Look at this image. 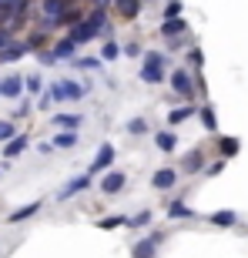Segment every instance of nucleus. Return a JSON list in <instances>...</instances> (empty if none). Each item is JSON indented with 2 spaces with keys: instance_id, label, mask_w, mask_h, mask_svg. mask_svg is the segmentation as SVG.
I'll list each match as a JSON object with an SVG mask.
<instances>
[{
  "instance_id": "obj_4",
  "label": "nucleus",
  "mask_w": 248,
  "mask_h": 258,
  "mask_svg": "<svg viewBox=\"0 0 248 258\" xmlns=\"http://www.w3.org/2000/svg\"><path fill=\"white\" fill-rule=\"evenodd\" d=\"M91 188V174H77V178H71V181L64 184L57 191V201H67V198H74L77 191H87Z\"/></svg>"
},
{
  "instance_id": "obj_30",
  "label": "nucleus",
  "mask_w": 248,
  "mask_h": 258,
  "mask_svg": "<svg viewBox=\"0 0 248 258\" xmlns=\"http://www.w3.org/2000/svg\"><path fill=\"white\" fill-rule=\"evenodd\" d=\"M97 64H101V60H94V57H81V60H77L81 71H97Z\"/></svg>"
},
{
  "instance_id": "obj_17",
  "label": "nucleus",
  "mask_w": 248,
  "mask_h": 258,
  "mask_svg": "<svg viewBox=\"0 0 248 258\" xmlns=\"http://www.w3.org/2000/svg\"><path fill=\"white\" fill-rule=\"evenodd\" d=\"M64 10H67V0H44V17L54 20V24H57V17Z\"/></svg>"
},
{
  "instance_id": "obj_33",
  "label": "nucleus",
  "mask_w": 248,
  "mask_h": 258,
  "mask_svg": "<svg viewBox=\"0 0 248 258\" xmlns=\"http://www.w3.org/2000/svg\"><path fill=\"white\" fill-rule=\"evenodd\" d=\"M121 225H124V218H117V215H114V218H104V221H101V228H121Z\"/></svg>"
},
{
  "instance_id": "obj_8",
  "label": "nucleus",
  "mask_w": 248,
  "mask_h": 258,
  "mask_svg": "<svg viewBox=\"0 0 248 258\" xmlns=\"http://www.w3.org/2000/svg\"><path fill=\"white\" fill-rule=\"evenodd\" d=\"M24 54H30L27 40H24V44H17V40H14V44H7V47L0 50V64H14V60H20Z\"/></svg>"
},
{
  "instance_id": "obj_32",
  "label": "nucleus",
  "mask_w": 248,
  "mask_h": 258,
  "mask_svg": "<svg viewBox=\"0 0 248 258\" xmlns=\"http://www.w3.org/2000/svg\"><path fill=\"white\" fill-rule=\"evenodd\" d=\"M24 87H27L30 94H37V91H40V77H27V81H24Z\"/></svg>"
},
{
  "instance_id": "obj_16",
  "label": "nucleus",
  "mask_w": 248,
  "mask_h": 258,
  "mask_svg": "<svg viewBox=\"0 0 248 258\" xmlns=\"http://www.w3.org/2000/svg\"><path fill=\"white\" fill-rule=\"evenodd\" d=\"M184 27H188V24H184L181 17H164V20H161V34H164V37H174V34H184Z\"/></svg>"
},
{
  "instance_id": "obj_25",
  "label": "nucleus",
  "mask_w": 248,
  "mask_h": 258,
  "mask_svg": "<svg viewBox=\"0 0 248 258\" xmlns=\"http://www.w3.org/2000/svg\"><path fill=\"white\" fill-rule=\"evenodd\" d=\"M14 134H17V127H14V121H0V144H4V141H10Z\"/></svg>"
},
{
  "instance_id": "obj_34",
  "label": "nucleus",
  "mask_w": 248,
  "mask_h": 258,
  "mask_svg": "<svg viewBox=\"0 0 248 258\" xmlns=\"http://www.w3.org/2000/svg\"><path fill=\"white\" fill-rule=\"evenodd\" d=\"M178 14H181V4H178V0H171V4H168V10H164V17H178Z\"/></svg>"
},
{
  "instance_id": "obj_29",
  "label": "nucleus",
  "mask_w": 248,
  "mask_h": 258,
  "mask_svg": "<svg viewBox=\"0 0 248 258\" xmlns=\"http://www.w3.org/2000/svg\"><path fill=\"white\" fill-rule=\"evenodd\" d=\"M7 44H14V30H10V27H0V50L7 47Z\"/></svg>"
},
{
  "instance_id": "obj_9",
  "label": "nucleus",
  "mask_w": 248,
  "mask_h": 258,
  "mask_svg": "<svg viewBox=\"0 0 248 258\" xmlns=\"http://www.w3.org/2000/svg\"><path fill=\"white\" fill-rule=\"evenodd\" d=\"M158 241H161L158 235H148V238H141L138 245H134L131 255H134V258H154V251H158Z\"/></svg>"
},
{
  "instance_id": "obj_11",
  "label": "nucleus",
  "mask_w": 248,
  "mask_h": 258,
  "mask_svg": "<svg viewBox=\"0 0 248 258\" xmlns=\"http://www.w3.org/2000/svg\"><path fill=\"white\" fill-rule=\"evenodd\" d=\"M111 4H114V10L124 20H134L138 14H141V0H111Z\"/></svg>"
},
{
  "instance_id": "obj_27",
  "label": "nucleus",
  "mask_w": 248,
  "mask_h": 258,
  "mask_svg": "<svg viewBox=\"0 0 248 258\" xmlns=\"http://www.w3.org/2000/svg\"><path fill=\"white\" fill-rule=\"evenodd\" d=\"M198 168H201V151H191L184 158V171H198Z\"/></svg>"
},
{
  "instance_id": "obj_1",
  "label": "nucleus",
  "mask_w": 248,
  "mask_h": 258,
  "mask_svg": "<svg viewBox=\"0 0 248 258\" xmlns=\"http://www.w3.org/2000/svg\"><path fill=\"white\" fill-rule=\"evenodd\" d=\"M141 81H144V84H161V81H164V54H158V50L144 54Z\"/></svg>"
},
{
  "instance_id": "obj_35",
  "label": "nucleus",
  "mask_w": 248,
  "mask_h": 258,
  "mask_svg": "<svg viewBox=\"0 0 248 258\" xmlns=\"http://www.w3.org/2000/svg\"><path fill=\"white\" fill-rule=\"evenodd\" d=\"M124 54H128V57H138V54H144V50H141V44H128Z\"/></svg>"
},
{
  "instance_id": "obj_23",
  "label": "nucleus",
  "mask_w": 248,
  "mask_h": 258,
  "mask_svg": "<svg viewBox=\"0 0 248 258\" xmlns=\"http://www.w3.org/2000/svg\"><path fill=\"white\" fill-rule=\"evenodd\" d=\"M201 124H205V131H218V117L211 107H201Z\"/></svg>"
},
{
  "instance_id": "obj_5",
  "label": "nucleus",
  "mask_w": 248,
  "mask_h": 258,
  "mask_svg": "<svg viewBox=\"0 0 248 258\" xmlns=\"http://www.w3.org/2000/svg\"><path fill=\"white\" fill-rule=\"evenodd\" d=\"M171 87H174V94H181V97H191V94H195V84H191V74L184 71V67H178V71H171Z\"/></svg>"
},
{
  "instance_id": "obj_22",
  "label": "nucleus",
  "mask_w": 248,
  "mask_h": 258,
  "mask_svg": "<svg viewBox=\"0 0 248 258\" xmlns=\"http://www.w3.org/2000/svg\"><path fill=\"white\" fill-rule=\"evenodd\" d=\"M168 215H171V218H195V211H191L188 205H184V201H171Z\"/></svg>"
},
{
  "instance_id": "obj_7",
  "label": "nucleus",
  "mask_w": 248,
  "mask_h": 258,
  "mask_svg": "<svg viewBox=\"0 0 248 258\" xmlns=\"http://www.w3.org/2000/svg\"><path fill=\"white\" fill-rule=\"evenodd\" d=\"M124 181H128V174H121V171H104L101 188H104V195H117L124 188Z\"/></svg>"
},
{
  "instance_id": "obj_13",
  "label": "nucleus",
  "mask_w": 248,
  "mask_h": 258,
  "mask_svg": "<svg viewBox=\"0 0 248 258\" xmlns=\"http://www.w3.org/2000/svg\"><path fill=\"white\" fill-rule=\"evenodd\" d=\"M81 124H84L81 114H54V127H60V131H77Z\"/></svg>"
},
{
  "instance_id": "obj_14",
  "label": "nucleus",
  "mask_w": 248,
  "mask_h": 258,
  "mask_svg": "<svg viewBox=\"0 0 248 258\" xmlns=\"http://www.w3.org/2000/svg\"><path fill=\"white\" fill-rule=\"evenodd\" d=\"M74 47H77L74 37H60L57 44H54V50H50V54H54V60H64V57H71V54H74Z\"/></svg>"
},
{
  "instance_id": "obj_19",
  "label": "nucleus",
  "mask_w": 248,
  "mask_h": 258,
  "mask_svg": "<svg viewBox=\"0 0 248 258\" xmlns=\"http://www.w3.org/2000/svg\"><path fill=\"white\" fill-rule=\"evenodd\" d=\"M238 138H221L218 141V151H221V158H235V154H238Z\"/></svg>"
},
{
  "instance_id": "obj_28",
  "label": "nucleus",
  "mask_w": 248,
  "mask_h": 258,
  "mask_svg": "<svg viewBox=\"0 0 248 258\" xmlns=\"http://www.w3.org/2000/svg\"><path fill=\"white\" fill-rule=\"evenodd\" d=\"M128 131H131V134H148V124H144L141 117H134L131 124H128Z\"/></svg>"
},
{
  "instance_id": "obj_18",
  "label": "nucleus",
  "mask_w": 248,
  "mask_h": 258,
  "mask_svg": "<svg viewBox=\"0 0 248 258\" xmlns=\"http://www.w3.org/2000/svg\"><path fill=\"white\" fill-rule=\"evenodd\" d=\"M235 221H238L235 211H215V215H211V225H218V228H231Z\"/></svg>"
},
{
  "instance_id": "obj_10",
  "label": "nucleus",
  "mask_w": 248,
  "mask_h": 258,
  "mask_svg": "<svg viewBox=\"0 0 248 258\" xmlns=\"http://www.w3.org/2000/svg\"><path fill=\"white\" fill-rule=\"evenodd\" d=\"M174 181H178V171H171V168H161V171H154V178H151V184L158 188V191L174 188Z\"/></svg>"
},
{
  "instance_id": "obj_21",
  "label": "nucleus",
  "mask_w": 248,
  "mask_h": 258,
  "mask_svg": "<svg viewBox=\"0 0 248 258\" xmlns=\"http://www.w3.org/2000/svg\"><path fill=\"white\" fill-rule=\"evenodd\" d=\"M74 144H77V134H74V131H60L57 138H54V148H60V151L74 148Z\"/></svg>"
},
{
  "instance_id": "obj_26",
  "label": "nucleus",
  "mask_w": 248,
  "mask_h": 258,
  "mask_svg": "<svg viewBox=\"0 0 248 258\" xmlns=\"http://www.w3.org/2000/svg\"><path fill=\"white\" fill-rule=\"evenodd\" d=\"M117 54H121V47H117L114 40H107L104 47H101V57H104V60H114V57H117Z\"/></svg>"
},
{
  "instance_id": "obj_3",
  "label": "nucleus",
  "mask_w": 248,
  "mask_h": 258,
  "mask_svg": "<svg viewBox=\"0 0 248 258\" xmlns=\"http://www.w3.org/2000/svg\"><path fill=\"white\" fill-rule=\"evenodd\" d=\"M114 144H101V148H97V158L94 161H91V171L87 174H101V171H107V168H111V164H114Z\"/></svg>"
},
{
  "instance_id": "obj_15",
  "label": "nucleus",
  "mask_w": 248,
  "mask_h": 258,
  "mask_svg": "<svg viewBox=\"0 0 248 258\" xmlns=\"http://www.w3.org/2000/svg\"><path fill=\"white\" fill-rule=\"evenodd\" d=\"M154 144H158V151L171 154L174 148H178V138H174L171 131H158V134H154Z\"/></svg>"
},
{
  "instance_id": "obj_6",
  "label": "nucleus",
  "mask_w": 248,
  "mask_h": 258,
  "mask_svg": "<svg viewBox=\"0 0 248 258\" xmlns=\"http://www.w3.org/2000/svg\"><path fill=\"white\" fill-rule=\"evenodd\" d=\"M30 144V138L27 134H14V138H10V141H4V158H7V161H14V158H20V154H24V148H27Z\"/></svg>"
},
{
  "instance_id": "obj_20",
  "label": "nucleus",
  "mask_w": 248,
  "mask_h": 258,
  "mask_svg": "<svg viewBox=\"0 0 248 258\" xmlns=\"http://www.w3.org/2000/svg\"><path fill=\"white\" fill-rule=\"evenodd\" d=\"M37 211H40V201H30V205H24V208L14 211L10 221H24V218H30V215H37Z\"/></svg>"
},
{
  "instance_id": "obj_12",
  "label": "nucleus",
  "mask_w": 248,
  "mask_h": 258,
  "mask_svg": "<svg viewBox=\"0 0 248 258\" xmlns=\"http://www.w3.org/2000/svg\"><path fill=\"white\" fill-rule=\"evenodd\" d=\"M20 91H24V81H20L17 74H10L0 81V97H20Z\"/></svg>"
},
{
  "instance_id": "obj_2",
  "label": "nucleus",
  "mask_w": 248,
  "mask_h": 258,
  "mask_svg": "<svg viewBox=\"0 0 248 258\" xmlns=\"http://www.w3.org/2000/svg\"><path fill=\"white\" fill-rule=\"evenodd\" d=\"M47 97L50 101H84V87L77 81H54L47 87Z\"/></svg>"
},
{
  "instance_id": "obj_31",
  "label": "nucleus",
  "mask_w": 248,
  "mask_h": 258,
  "mask_svg": "<svg viewBox=\"0 0 248 258\" xmlns=\"http://www.w3.org/2000/svg\"><path fill=\"white\" fill-rule=\"evenodd\" d=\"M148 221H151V215L141 211V215H134V218H131V225H134V228H141V225H148Z\"/></svg>"
},
{
  "instance_id": "obj_24",
  "label": "nucleus",
  "mask_w": 248,
  "mask_h": 258,
  "mask_svg": "<svg viewBox=\"0 0 248 258\" xmlns=\"http://www.w3.org/2000/svg\"><path fill=\"white\" fill-rule=\"evenodd\" d=\"M191 114H195L191 107H178V111H171V114H168V124H181V121H188Z\"/></svg>"
}]
</instances>
